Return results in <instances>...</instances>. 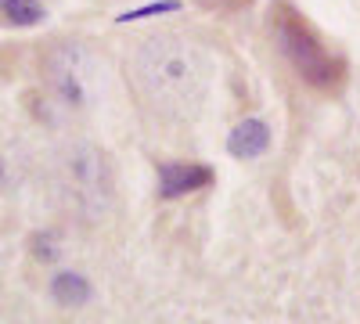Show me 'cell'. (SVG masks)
I'll use <instances>...</instances> for the list:
<instances>
[{
	"label": "cell",
	"mask_w": 360,
	"mask_h": 324,
	"mask_svg": "<svg viewBox=\"0 0 360 324\" xmlns=\"http://www.w3.org/2000/svg\"><path fill=\"white\" fill-rule=\"evenodd\" d=\"M266 22H270V37H274L288 69L303 79L310 91L335 98L346 86V62L324 47V40L310 25V18L303 11H295L288 0H278V4L270 8Z\"/></svg>",
	"instance_id": "7a4b0ae2"
},
{
	"label": "cell",
	"mask_w": 360,
	"mask_h": 324,
	"mask_svg": "<svg viewBox=\"0 0 360 324\" xmlns=\"http://www.w3.org/2000/svg\"><path fill=\"white\" fill-rule=\"evenodd\" d=\"M209 4H217V8H224V11H238V8H245L249 0H209Z\"/></svg>",
	"instance_id": "ba28073f"
},
{
	"label": "cell",
	"mask_w": 360,
	"mask_h": 324,
	"mask_svg": "<svg viewBox=\"0 0 360 324\" xmlns=\"http://www.w3.org/2000/svg\"><path fill=\"white\" fill-rule=\"evenodd\" d=\"M213 181V169L209 166H166L162 169V195H188L198 191Z\"/></svg>",
	"instance_id": "5b68a950"
},
{
	"label": "cell",
	"mask_w": 360,
	"mask_h": 324,
	"mask_svg": "<svg viewBox=\"0 0 360 324\" xmlns=\"http://www.w3.org/2000/svg\"><path fill=\"white\" fill-rule=\"evenodd\" d=\"M44 18V4L40 0H0V22L11 29H25L37 25Z\"/></svg>",
	"instance_id": "8992f818"
},
{
	"label": "cell",
	"mask_w": 360,
	"mask_h": 324,
	"mask_svg": "<svg viewBox=\"0 0 360 324\" xmlns=\"http://www.w3.org/2000/svg\"><path fill=\"white\" fill-rule=\"evenodd\" d=\"M134 76L141 94L152 101L162 115H191L205 91V62L202 54L176 40V37H155L134 54Z\"/></svg>",
	"instance_id": "6da1fadb"
},
{
	"label": "cell",
	"mask_w": 360,
	"mask_h": 324,
	"mask_svg": "<svg viewBox=\"0 0 360 324\" xmlns=\"http://www.w3.org/2000/svg\"><path fill=\"white\" fill-rule=\"evenodd\" d=\"M69 188L72 198L83 205L86 213H101L108 202V184H105V162L94 148H79L69 159Z\"/></svg>",
	"instance_id": "277c9868"
},
{
	"label": "cell",
	"mask_w": 360,
	"mask_h": 324,
	"mask_svg": "<svg viewBox=\"0 0 360 324\" xmlns=\"http://www.w3.org/2000/svg\"><path fill=\"white\" fill-rule=\"evenodd\" d=\"M51 296L58 303H83L86 299V281L79 274H58L51 281Z\"/></svg>",
	"instance_id": "52a82bcc"
},
{
	"label": "cell",
	"mask_w": 360,
	"mask_h": 324,
	"mask_svg": "<svg viewBox=\"0 0 360 324\" xmlns=\"http://www.w3.org/2000/svg\"><path fill=\"white\" fill-rule=\"evenodd\" d=\"M44 76L54 98L69 108H83L94 98V62L79 44H54L44 54Z\"/></svg>",
	"instance_id": "3957f363"
}]
</instances>
